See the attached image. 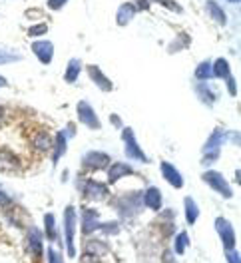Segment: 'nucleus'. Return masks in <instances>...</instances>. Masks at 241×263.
Masks as SVG:
<instances>
[{
    "label": "nucleus",
    "mask_w": 241,
    "mask_h": 263,
    "mask_svg": "<svg viewBox=\"0 0 241 263\" xmlns=\"http://www.w3.org/2000/svg\"><path fill=\"white\" fill-rule=\"evenodd\" d=\"M26 140H28V146L38 151V153H46V151H50L52 150V136L50 132H48L46 128H36V130H30L26 132Z\"/></svg>",
    "instance_id": "1"
},
{
    "label": "nucleus",
    "mask_w": 241,
    "mask_h": 263,
    "mask_svg": "<svg viewBox=\"0 0 241 263\" xmlns=\"http://www.w3.org/2000/svg\"><path fill=\"white\" fill-rule=\"evenodd\" d=\"M74 231H76V209H74V205H68V207L64 209V237H66L68 257H74V255H76Z\"/></svg>",
    "instance_id": "2"
},
{
    "label": "nucleus",
    "mask_w": 241,
    "mask_h": 263,
    "mask_svg": "<svg viewBox=\"0 0 241 263\" xmlns=\"http://www.w3.org/2000/svg\"><path fill=\"white\" fill-rule=\"evenodd\" d=\"M204 182L211 188V189H215V191H219L223 197H233V191H231V188H229V184H227V180H223V176L219 174V172H206L204 176Z\"/></svg>",
    "instance_id": "3"
},
{
    "label": "nucleus",
    "mask_w": 241,
    "mask_h": 263,
    "mask_svg": "<svg viewBox=\"0 0 241 263\" xmlns=\"http://www.w3.org/2000/svg\"><path fill=\"white\" fill-rule=\"evenodd\" d=\"M124 142H126V155L132 157V160H139V162H148V155L143 153L136 142V136H134V130L130 128H124V134H122Z\"/></svg>",
    "instance_id": "4"
},
{
    "label": "nucleus",
    "mask_w": 241,
    "mask_h": 263,
    "mask_svg": "<svg viewBox=\"0 0 241 263\" xmlns=\"http://www.w3.org/2000/svg\"><path fill=\"white\" fill-rule=\"evenodd\" d=\"M215 231L219 233V237H221V241H223L225 251L235 249V231H233L231 224H229L225 218H217V220H215Z\"/></svg>",
    "instance_id": "5"
},
{
    "label": "nucleus",
    "mask_w": 241,
    "mask_h": 263,
    "mask_svg": "<svg viewBox=\"0 0 241 263\" xmlns=\"http://www.w3.org/2000/svg\"><path fill=\"white\" fill-rule=\"evenodd\" d=\"M141 207V199L138 197V193H126L118 199V212L122 218H128L132 214H138Z\"/></svg>",
    "instance_id": "6"
},
{
    "label": "nucleus",
    "mask_w": 241,
    "mask_h": 263,
    "mask_svg": "<svg viewBox=\"0 0 241 263\" xmlns=\"http://www.w3.org/2000/svg\"><path fill=\"white\" fill-rule=\"evenodd\" d=\"M110 164V155L104 151H88L82 160V166L88 170H106Z\"/></svg>",
    "instance_id": "7"
},
{
    "label": "nucleus",
    "mask_w": 241,
    "mask_h": 263,
    "mask_svg": "<svg viewBox=\"0 0 241 263\" xmlns=\"http://www.w3.org/2000/svg\"><path fill=\"white\" fill-rule=\"evenodd\" d=\"M22 168V160L10 150L0 148V172H18Z\"/></svg>",
    "instance_id": "8"
},
{
    "label": "nucleus",
    "mask_w": 241,
    "mask_h": 263,
    "mask_svg": "<svg viewBox=\"0 0 241 263\" xmlns=\"http://www.w3.org/2000/svg\"><path fill=\"white\" fill-rule=\"evenodd\" d=\"M26 249H28V253L36 259V263H38L40 257H42L44 245H42V233H40L36 227H30L28 233H26Z\"/></svg>",
    "instance_id": "9"
},
{
    "label": "nucleus",
    "mask_w": 241,
    "mask_h": 263,
    "mask_svg": "<svg viewBox=\"0 0 241 263\" xmlns=\"http://www.w3.org/2000/svg\"><path fill=\"white\" fill-rule=\"evenodd\" d=\"M78 116H80V122L84 126H88L90 130H100V120H98V116H96V112L92 110V106L88 102L78 104Z\"/></svg>",
    "instance_id": "10"
},
{
    "label": "nucleus",
    "mask_w": 241,
    "mask_h": 263,
    "mask_svg": "<svg viewBox=\"0 0 241 263\" xmlns=\"http://www.w3.org/2000/svg\"><path fill=\"white\" fill-rule=\"evenodd\" d=\"M84 197L88 199H104L108 195V186L106 184H100V182H96V180H86L84 182V189H82Z\"/></svg>",
    "instance_id": "11"
},
{
    "label": "nucleus",
    "mask_w": 241,
    "mask_h": 263,
    "mask_svg": "<svg viewBox=\"0 0 241 263\" xmlns=\"http://www.w3.org/2000/svg\"><path fill=\"white\" fill-rule=\"evenodd\" d=\"M100 225V214L96 209H82V235H92Z\"/></svg>",
    "instance_id": "12"
},
{
    "label": "nucleus",
    "mask_w": 241,
    "mask_h": 263,
    "mask_svg": "<svg viewBox=\"0 0 241 263\" xmlns=\"http://www.w3.org/2000/svg\"><path fill=\"white\" fill-rule=\"evenodd\" d=\"M160 172L164 176V180L172 186V188H183V176L170 164V162H162L160 166Z\"/></svg>",
    "instance_id": "13"
},
{
    "label": "nucleus",
    "mask_w": 241,
    "mask_h": 263,
    "mask_svg": "<svg viewBox=\"0 0 241 263\" xmlns=\"http://www.w3.org/2000/svg\"><path fill=\"white\" fill-rule=\"evenodd\" d=\"M136 172H134V168L132 166H128V164H124V162H116V164H112L110 168H108V184H116V182H120L124 176H134Z\"/></svg>",
    "instance_id": "14"
},
{
    "label": "nucleus",
    "mask_w": 241,
    "mask_h": 263,
    "mask_svg": "<svg viewBox=\"0 0 241 263\" xmlns=\"http://www.w3.org/2000/svg\"><path fill=\"white\" fill-rule=\"evenodd\" d=\"M32 50H34V54L40 58L42 64H48L52 60V54H54V46L52 42H48V40H38L32 44Z\"/></svg>",
    "instance_id": "15"
},
{
    "label": "nucleus",
    "mask_w": 241,
    "mask_h": 263,
    "mask_svg": "<svg viewBox=\"0 0 241 263\" xmlns=\"http://www.w3.org/2000/svg\"><path fill=\"white\" fill-rule=\"evenodd\" d=\"M143 203H146L154 212H160L162 209V191L158 188H148L143 191Z\"/></svg>",
    "instance_id": "16"
},
{
    "label": "nucleus",
    "mask_w": 241,
    "mask_h": 263,
    "mask_svg": "<svg viewBox=\"0 0 241 263\" xmlns=\"http://www.w3.org/2000/svg\"><path fill=\"white\" fill-rule=\"evenodd\" d=\"M86 70H88V76L94 80V84L98 86V88H102L104 92H110V90L114 88V86H112V82H110V80H108V78L100 72V68H96V66H88Z\"/></svg>",
    "instance_id": "17"
},
{
    "label": "nucleus",
    "mask_w": 241,
    "mask_h": 263,
    "mask_svg": "<svg viewBox=\"0 0 241 263\" xmlns=\"http://www.w3.org/2000/svg\"><path fill=\"white\" fill-rule=\"evenodd\" d=\"M183 205H185V222H187V225H194L198 222V218H200V207H198V203L191 199V197H185L183 199Z\"/></svg>",
    "instance_id": "18"
},
{
    "label": "nucleus",
    "mask_w": 241,
    "mask_h": 263,
    "mask_svg": "<svg viewBox=\"0 0 241 263\" xmlns=\"http://www.w3.org/2000/svg\"><path fill=\"white\" fill-rule=\"evenodd\" d=\"M106 253V243L104 241H98V239H90L86 243V255L90 259H98Z\"/></svg>",
    "instance_id": "19"
},
{
    "label": "nucleus",
    "mask_w": 241,
    "mask_h": 263,
    "mask_svg": "<svg viewBox=\"0 0 241 263\" xmlns=\"http://www.w3.org/2000/svg\"><path fill=\"white\" fill-rule=\"evenodd\" d=\"M66 151V134L64 132H58L56 138H54V144H52V162L56 164L62 153Z\"/></svg>",
    "instance_id": "20"
},
{
    "label": "nucleus",
    "mask_w": 241,
    "mask_h": 263,
    "mask_svg": "<svg viewBox=\"0 0 241 263\" xmlns=\"http://www.w3.org/2000/svg\"><path fill=\"white\" fill-rule=\"evenodd\" d=\"M211 70H213V76L223 78V80L231 76V72H229V64H227L225 58H217V60L211 64Z\"/></svg>",
    "instance_id": "21"
},
{
    "label": "nucleus",
    "mask_w": 241,
    "mask_h": 263,
    "mask_svg": "<svg viewBox=\"0 0 241 263\" xmlns=\"http://www.w3.org/2000/svg\"><path fill=\"white\" fill-rule=\"evenodd\" d=\"M44 225H46V239L48 241H56L58 233H56V220L52 214H46L44 216Z\"/></svg>",
    "instance_id": "22"
},
{
    "label": "nucleus",
    "mask_w": 241,
    "mask_h": 263,
    "mask_svg": "<svg viewBox=\"0 0 241 263\" xmlns=\"http://www.w3.org/2000/svg\"><path fill=\"white\" fill-rule=\"evenodd\" d=\"M207 12L211 14V20H215L217 24H223L225 22V12L219 8L217 2H213V0H209V2H207Z\"/></svg>",
    "instance_id": "23"
},
{
    "label": "nucleus",
    "mask_w": 241,
    "mask_h": 263,
    "mask_svg": "<svg viewBox=\"0 0 241 263\" xmlns=\"http://www.w3.org/2000/svg\"><path fill=\"white\" fill-rule=\"evenodd\" d=\"M134 12H136V8H134L132 4H122V6H120V10H118V22H120L122 26H124V24H128V22L132 20Z\"/></svg>",
    "instance_id": "24"
},
{
    "label": "nucleus",
    "mask_w": 241,
    "mask_h": 263,
    "mask_svg": "<svg viewBox=\"0 0 241 263\" xmlns=\"http://www.w3.org/2000/svg\"><path fill=\"white\" fill-rule=\"evenodd\" d=\"M187 243H189V237H187V231H179L175 235V245H173V251L177 255H183L185 249H187Z\"/></svg>",
    "instance_id": "25"
},
{
    "label": "nucleus",
    "mask_w": 241,
    "mask_h": 263,
    "mask_svg": "<svg viewBox=\"0 0 241 263\" xmlns=\"http://www.w3.org/2000/svg\"><path fill=\"white\" fill-rule=\"evenodd\" d=\"M78 74H80V60H72L68 64V70L64 74V80L66 82H76L78 80Z\"/></svg>",
    "instance_id": "26"
},
{
    "label": "nucleus",
    "mask_w": 241,
    "mask_h": 263,
    "mask_svg": "<svg viewBox=\"0 0 241 263\" xmlns=\"http://www.w3.org/2000/svg\"><path fill=\"white\" fill-rule=\"evenodd\" d=\"M213 76V70H211V62H202L198 68H196V78L198 80H207Z\"/></svg>",
    "instance_id": "27"
},
{
    "label": "nucleus",
    "mask_w": 241,
    "mask_h": 263,
    "mask_svg": "<svg viewBox=\"0 0 241 263\" xmlns=\"http://www.w3.org/2000/svg\"><path fill=\"white\" fill-rule=\"evenodd\" d=\"M198 94H200V98H202L206 104H213V102H215V94H213L211 88L206 86V84H200V86H198Z\"/></svg>",
    "instance_id": "28"
},
{
    "label": "nucleus",
    "mask_w": 241,
    "mask_h": 263,
    "mask_svg": "<svg viewBox=\"0 0 241 263\" xmlns=\"http://www.w3.org/2000/svg\"><path fill=\"white\" fill-rule=\"evenodd\" d=\"M46 257H48V263H64V257L60 251H56L52 245L46 249Z\"/></svg>",
    "instance_id": "29"
},
{
    "label": "nucleus",
    "mask_w": 241,
    "mask_h": 263,
    "mask_svg": "<svg viewBox=\"0 0 241 263\" xmlns=\"http://www.w3.org/2000/svg\"><path fill=\"white\" fill-rule=\"evenodd\" d=\"M48 28H46V24H40V26H32L30 30H28V34L30 36H36V34H44Z\"/></svg>",
    "instance_id": "30"
},
{
    "label": "nucleus",
    "mask_w": 241,
    "mask_h": 263,
    "mask_svg": "<svg viewBox=\"0 0 241 263\" xmlns=\"http://www.w3.org/2000/svg\"><path fill=\"white\" fill-rule=\"evenodd\" d=\"M158 2H162L164 6H168V8H170V10H173V12H179V10H181V8L173 2V0H158Z\"/></svg>",
    "instance_id": "31"
},
{
    "label": "nucleus",
    "mask_w": 241,
    "mask_h": 263,
    "mask_svg": "<svg viewBox=\"0 0 241 263\" xmlns=\"http://www.w3.org/2000/svg\"><path fill=\"white\" fill-rule=\"evenodd\" d=\"M66 4V0H48V6H50L52 10H58V8H62Z\"/></svg>",
    "instance_id": "32"
},
{
    "label": "nucleus",
    "mask_w": 241,
    "mask_h": 263,
    "mask_svg": "<svg viewBox=\"0 0 241 263\" xmlns=\"http://www.w3.org/2000/svg\"><path fill=\"white\" fill-rule=\"evenodd\" d=\"M225 255H227V261H229V263H239V253H237L235 249L225 251Z\"/></svg>",
    "instance_id": "33"
},
{
    "label": "nucleus",
    "mask_w": 241,
    "mask_h": 263,
    "mask_svg": "<svg viewBox=\"0 0 241 263\" xmlns=\"http://www.w3.org/2000/svg\"><path fill=\"white\" fill-rule=\"evenodd\" d=\"M16 56H6L4 52H0V64H4V62H14Z\"/></svg>",
    "instance_id": "34"
},
{
    "label": "nucleus",
    "mask_w": 241,
    "mask_h": 263,
    "mask_svg": "<svg viewBox=\"0 0 241 263\" xmlns=\"http://www.w3.org/2000/svg\"><path fill=\"white\" fill-rule=\"evenodd\" d=\"M164 263H175V261H173V253H172V251H166V253H164Z\"/></svg>",
    "instance_id": "35"
},
{
    "label": "nucleus",
    "mask_w": 241,
    "mask_h": 263,
    "mask_svg": "<svg viewBox=\"0 0 241 263\" xmlns=\"http://www.w3.org/2000/svg\"><path fill=\"white\" fill-rule=\"evenodd\" d=\"M4 203H8V197L4 191H0V205H4Z\"/></svg>",
    "instance_id": "36"
},
{
    "label": "nucleus",
    "mask_w": 241,
    "mask_h": 263,
    "mask_svg": "<svg viewBox=\"0 0 241 263\" xmlns=\"http://www.w3.org/2000/svg\"><path fill=\"white\" fill-rule=\"evenodd\" d=\"M110 120H112V124H114V126H122V122H120V118H118L116 114H114V116H112Z\"/></svg>",
    "instance_id": "37"
},
{
    "label": "nucleus",
    "mask_w": 241,
    "mask_h": 263,
    "mask_svg": "<svg viewBox=\"0 0 241 263\" xmlns=\"http://www.w3.org/2000/svg\"><path fill=\"white\" fill-rule=\"evenodd\" d=\"M4 114H6V112H4V108L0 106V126H2V122H4Z\"/></svg>",
    "instance_id": "38"
},
{
    "label": "nucleus",
    "mask_w": 241,
    "mask_h": 263,
    "mask_svg": "<svg viewBox=\"0 0 241 263\" xmlns=\"http://www.w3.org/2000/svg\"><path fill=\"white\" fill-rule=\"evenodd\" d=\"M8 82H6V78H2V76H0V88H4Z\"/></svg>",
    "instance_id": "39"
},
{
    "label": "nucleus",
    "mask_w": 241,
    "mask_h": 263,
    "mask_svg": "<svg viewBox=\"0 0 241 263\" xmlns=\"http://www.w3.org/2000/svg\"><path fill=\"white\" fill-rule=\"evenodd\" d=\"M229 2H237V0H229Z\"/></svg>",
    "instance_id": "40"
}]
</instances>
